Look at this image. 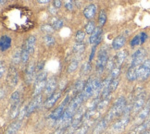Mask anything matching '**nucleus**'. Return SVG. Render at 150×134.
<instances>
[{"label":"nucleus","instance_id":"52","mask_svg":"<svg viewBox=\"0 0 150 134\" xmlns=\"http://www.w3.org/2000/svg\"><path fill=\"white\" fill-rule=\"evenodd\" d=\"M140 38H141V44H144V43H145V41L146 40V38H147V35L145 32H142L140 34Z\"/></svg>","mask_w":150,"mask_h":134},{"label":"nucleus","instance_id":"18","mask_svg":"<svg viewBox=\"0 0 150 134\" xmlns=\"http://www.w3.org/2000/svg\"><path fill=\"white\" fill-rule=\"evenodd\" d=\"M150 128V119L144 121L143 123L136 126L134 130H132L130 134H143L145 131H146Z\"/></svg>","mask_w":150,"mask_h":134},{"label":"nucleus","instance_id":"55","mask_svg":"<svg viewBox=\"0 0 150 134\" xmlns=\"http://www.w3.org/2000/svg\"><path fill=\"white\" fill-rule=\"evenodd\" d=\"M5 95H6V92H4V87H1V99H3Z\"/></svg>","mask_w":150,"mask_h":134},{"label":"nucleus","instance_id":"3","mask_svg":"<svg viewBox=\"0 0 150 134\" xmlns=\"http://www.w3.org/2000/svg\"><path fill=\"white\" fill-rule=\"evenodd\" d=\"M101 83H102V81L100 80L99 78L91 77L87 80L86 84L84 85V88H83V90L82 92L84 100L88 99L91 96H93L95 95V92H96V90L98 89V87L100 86Z\"/></svg>","mask_w":150,"mask_h":134},{"label":"nucleus","instance_id":"31","mask_svg":"<svg viewBox=\"0 0 150 134\" xmlns=\"http://www.w3.org/2000/svg\"><path fill=\"white\" fill-rule=\"evenodd\" d=\"M84 88V83L83 80H78L76 84L74 85V88H73V95L76 96L77 95H79L80 92H82Z\"/></svg>","mask_w":150,"mask_h":134},{"label":"nucleus","instance_id":"5","mask_svg":"<svg viewBox=\"0 0 150 134\" xmlns=\"http://www.w3.org/2000/svg\"><path fill=\"white\" fill-rule=\"evenodd\" d=\"M108 52L106 49V47H103L99 54H98V57H97V60H96V72L98 74H101L105 68H107V65H108Z\"/></svg>","mask_w":150,"mask_h":134},{"label":"nucleus","instance_id":"40","mask_svg":"<svg viewBox=\"0 0 150 134\" xmlns=\"http://www.w3.org/2000/svg\"><path fill=\"white\" fill-rule=\"evenodd\" d=\"M120 73V67L116 66V67L113 68V71L110 72V74H109V76H110L111 80H114V79L119 78Z\"/></svg>","mask_w":150,"mask_h":134},{"label":"nucleus","instance_id":"30","mask_svg":"<svg viewBox=\"0 0 150 134\" xmlns=\"http://www.w3.org/2000/svg\"><path fill=\"white\" fill-rule=\"evenodd\" d=\"M92 124L93 123H92V122H89V121L83 122V125L81 126V128H78V129L73 132V134H85Z\"/></svg>","mask_w":150,"mask_h":134},{"label":"nucleus","instance_id":"36","mask_svg":"<svg viewBox=\"0 0 150 134\" xmlns=\"http://www.w3.org/2000/svg\"><path fill=\"white\" fill-rule=\"evenodd\" d=\"M78 64H79V61L77 59H73L68 67V73H71L76 71L78 68Z\"/></svg>","mask_w":150,"mask_h":134},{"label":"nucleus","instance_id":"29","mask_svg":"<svg viewBox=\"0 0 150 134\" xmlns=\"http://www.w3.org/2000/svg\"><path fill=\"white\" fill-rule=\"evenodd\" d=\"M35 42H36V37L31 35L28 38L27 42H26V47L29 51L30 55H33L34 52V47H35Z\"/></svg>","mask_w":150,"mask_h":134},{"label":"nucleus","instance_id":"54","mask_svg":"<svg viewBox=\"0 0 150 134\" xmlns=\"http://www.w3.org/2000/svg\"><path fill=\"white\" fill-rule=\"evenodd\" d=\"M37 1L40 4H47V3H49L50 1H52V0H37Z\"/></svg>","mask_w":150,"mask_h":134},{"label":"nucleus","instance_id":"47","mask_svg":"<svg viewBox=\"0 0 150 134\" xmlns=\"http://www.w3.org/2000/svg\"><path fill=\"white\" fill-rule=\"evenodd\" d=\"M26 115H27V106H23L21 107V109L20 110V113H19V116H18L19 120H21L22 118H24V116H26Z\"/></svg>","mask_w":150,"mask_h":134},{"label":"nucleus","instance_id":"15","mask_svg":"<svg viewBox=\"0 0 150 134\" xmlns=\"http://www.w3.org/2000/svg\"><path fill=\"white\" fill-rule=\"evenodd\" d=\"M101 40H102V28L100 26H98V27H96L95 29V31L91 33L89 42L91 44H94L96 46L101 43Z\"/></svg>","mask_w":150,"mask_h":134},{"label":"nucleus","instance_id":"53","mask_svg":"<svg viewBox=\"0 0 150 134\" xmlns=\"http://www.w3.org/2000/svg\"><path fill=\"white\" fill-rule=\"evenodd\" d=\"M95 52H96V45L94 46V48L92 49V53H91V56H90V58H89V61H91L93 59V56H95Z\"/></svg>","mask_w":150,"mask_h":134},{"label":"nucleus","instance_id":"17","mask_svg":"<svg viewBox=\"0 0 150 134\" xmlns=\"http://www.w3.org/2000/svg\"><path fill=\"white\" fill-rule=\"evenodd\" d=\"M56 87H57V80L55 77H52L50 78L47 83V86H45V94L47 96H50L52 95L55 92V90H56Z\"/></svg>","mask_w":150,"mask_h":134},{"label":"nucleus","instance_id":"11","mask_svg":"<svg viewBox=\"0 0 150 134\" xmlns=\"http://www.w3.org/2000/svg\"><path fill=\"white\" fill-rule=\"evenodd\" d=\"M8 83L9 85L10 88H13L17 84H18L19 81V76H18V71L15 68L14 65L10 66L8 68Z\"/></svg>","mask_w":150,"mask_h":134},{"label":"nucleus","instance_id":"56","mask_svg":"<svg viewBox=\"0 0 150 134\" xmlns=\"http://www.w3.org/2000/svg\"><path fill=\"white\" fill-rule=\"evenodd\" d=\"M0 1H1V5H4V4L6 3V1H7V0H0Z\"/></svg>","mask_w":150,"mask_h":134},{"label":"nucleus","instance_id":"41","mask_svg":"<svg viewBox=\"0 0 150 134\" xmlns=\"http://www.w3.org/2000/svg\"><path fill=\"white\" fill-rule=\"evenodd\" d=\"M21 100V95H20V92L18 91H16L14 92L12 95H11V97H10V103L11 104L16 103V102H18Z\"/></svg>","mask_w":150,"mask_h":134},{"label":"nucleus","instance_id":"57","mask_svg":"<svg viewBox=\"0 0 150 134\" xmlns=\"http://www.w3.org/2000/svg\"><path fill=\"white\" fill-rule=\"evenodd\" d=\"M143 134H150V130H146V131H145Z\"/></svg>","mask_w":150,"mask_h":134},{"label":"nucleus","instance_id":"58","mask_svg":"<svg viewBox=\"0 0 150 134\" xmlns=\"http://www.w3.org/2000/svg\"><path fill=\"white\" fill-rule=\"evenodd\" d=\"M149 119H150V115H149Z\"/></svg>","mask_w":150,"mask_h":134},{"label":"nucleus","instance_id":"45","mask_svg":"<svg viewBox=\"0 0 150 134\" xmlns=\"http://www.w3.org/2000/svg\"><path fill=\"white\" fill-rule=\"evenodd\" d=\"M63 2H64V6L68 10H70V11L73 10L74 8L73 0H63Z\"/></svg>","mask_w":150,"mask_h":134},{"label":"nucleus","instance_id":"48","mask_svg":"<svg viewBox=\"0 0 150 134\" xmlns=\"http://www.w3.org/2000/svg\"><path fill=\"white\" fill-rule=\"evenodd\" d=\"M140 44H141L140 35H136L134 39L131 41V46H132V47H134L135 45H139Z\"/></svg>","mask_w":150,"mask_h":134},{"label":"nucleus","instance_id":"12","mask_svg":"<svg viewBox=\"0 0 150 134\" xmlns=\"http://www.w3.org/2000/svg\"><path fill=\"white\" fill-rule=\"evenodd\" d=\"M150 115V97L144 106V107L140 110V112L137 114L135 121L137 123H143L144 121H146V118Z\"/></svg>","mask_w":150,"mask_h":134},{"label":"nucleus","instance_id":"2","mask_svg":"<svg viewBox=\"0 0 150 134\" xmlns=\"http://www.w3.org/2000/svg\"><path fill=\"white\" fill-rule=\"evenodd\" d=\"M127 106L126 104V99L124 96H120L116 102L113 104V106H111V108L108 110V112L107 114V116H105V118L110 122L113 119L117 118L118 116H120L122 114H123L124 109Z\"/></svg>","mask_w":150,"mask_h":134},{"label":"nucleus","instance_id":"21","mask_svg":"<svg viewBox=\"0 0 150 134\" xmlns=\"http://www.w3.org/2000/svg\"><path fill=\"white\" fill-rule=\"evenodd\" d=\"M109 122L104 118H102L98 123L96 124V126L95 127V129L93 130V134H101L104 130L107 129V127L108 126Z\"/></svg>","mask_w":150,"mask_h":134},{"label":"nucleus","instance_id":"35","mask_svg":"<svg viewBox=\"0 0 150 134\" xmlns=\"http://www.w3.org/2000/svg\"><path fill=\"white\" fill-rule=\"evenodd\" d=\"M107 21V14L105 12V10H101L99 13V17H98V24L100 27L105 25V23Z\"/></svg>","mask_w":150,"mask_h":134},{"label":"nucleus","instance_id":"19","mask_svg":"<svg viewBox=\"0 0 150 134\" xmlns=\"http://www.w3.org/2000/svg\"><path fill=\"white\" fill-rule=\"evenodd\" d=\"M60 95H61V92L60 91H57V92H55L52 95H50L47 99V101L45 102V107L47 108V109L51 108L56 104V102L59 99Z\"/></svg>","mask_w":150,"mask_h":134},{"label":"nucleus","instance_id":"46","mask_svg":"<svg viewBox=\"0 0 150 134\" xmlns=\"http://www.w3.org/2000/svg\"><path fill=\"white\" fill-rule=\"evenodd\" d=\"M90 69H91L90 63L86 62V63H84V65L82 67V68H81V72H82V74H87Z\"/></svg>","mask_w":150,"mask_h":134},{"label":"nucleus","instance_id":"34","mask_svg":"<svg viewBox=\"0 0 150 134\" xmlns=\"http://www.w3.org/2000/svg\"><path fill=\"white\" fill-rule=\"evenodd\" d=\"M21 61V50L18 49L15 51V53L12 56V64L13 65H18Z\"/></svg>","mask_w":150,"mask_h":134},{"label":"nucleus","instance_id":"44","mask_svg":"<svg viewBox=\"0 0 150 134\" xmlns=\"http://www.w3.org/2000/svg\"><path fill=\"white\" fill-rule=\"evenodd\" d=\"M85 37V32L83 31H78L76 32V36H75V38H76V42H83V39Z\"/></svg>","mask_w":150,"mask_h":134},{"label":"nucleus","instance_id":"16","mask_svg":"<svg viewBox=\"0 0 150 134\" xmlns=\"http://www.w3.org/2000/svg\"><path fill=\"white\" fill-rule=\"evenodd\" d=\"M34 73H35V64L34 62H30L27 67L25 73V83L26 84H30L34 80Z\"/></svg>","mask_w":150,"mask_h":134},{"label":"nucleus","instance_id":"4","mask_svg":"<svg viewBox=\"0 0 150 134\" xmlns=\"http://www.w3.org/2000/svg\"><path fill=\"white\" fill-rule=\"evenodd\" d=\"M47 74L45 71H43L37 75L35 80H34V88H33V97L41 95L42 91L45 88V86H47Z\"/></svg>","mask_w":150,"mask_h":134},{"label":"nucleus","instance_id":"14","mask_svg":"<svg viewBox=\"0 0 150 134\" xmlns=\"http://www.w3.org/2000/svg\"><path fill=\"white\" fill-rule=\"evenodd\" d=\"M42 104V95H39L37 96H34L33 98V100L30 102V104L27 106V115L26 116H30L32 113H33L35 110L40 106V104Z\"/></svg>","mask_w":150,"mask_h":134},{"label":"nucleus","instance_id":"9","mask_svg":"<svg viewBox=\"0 0 150 134\" xmlns=\"http://www.w3.org/2000/svg\"><path fill=\"white\" fill-rule=\"evenodd\" d=\"M146 104V92H143L140 95H138L134 99V104H132V112L137 114L140 112V110Z\"/></svg>","mask_w":150,"mask_h":134},{"label":"nucleus","instance_id":"33","mask_svg":"<svg viewBox=\"0 0 150 134\" xmlns=\"http://www.w3.org/2000/svg\"><path fill=\"white\" fill-rule=\"evenodd\" d=\"M84 48H85V46L83 44V42H81V43L77 42L73 46V51H74V53L81 55L84 52Z\"/></svg>","mask_w":150,"mask_h":134},{"label":"nucleus","instance_id":"28","mask_svg":"<svg viewBox=\"0 0 150 134\" xmlns=\"http://www.w3.org/2000/svg\"><path fill=\"white\" fill-rule=\"evenodd\" d=\"M110 99H111L110 96H108L107 98H104V99H100V101H99L98 104H97V106H96L97 111L102 113L104 110H106L108 106L109 102H110Z\"/></svg>","mask_w":150,"mask_h":134},{"label":"nucleus","instance_id":"6","mask_svg":"<svg viewBox=\"0 0 150 134\" xmlns=\"http://www.w3.org/2000/svg\"><path fill=\"white\" fill-rule=\"evenodd\" d=\"M150 77V59H145L144 62L138 68L137 80L140 81H145Z\"/></svg>","mask_w":150,"mask_h":134},{"label":"nucleus","instance_id":"8","mask_svg":"<svg viewBox=\"0 0 150 134\" xmlns=\"http://www.w3.org/2000/svg\"><path fill=\"white\" fill-rule=\"evenodd\" d=\"M85 108L84 107H81L79 108V110L76 112L75 116H73V119L72 122L71 124V130L70 131H73V130H76L78 129V127L83 123V120L84 118V115H85Z\"/></svg>","mask_w":150,"mask_h":134},{"label":"nucleus","instance_id":"25","mask_svg":"<svg viewBox=\"0 0 150 134\" xmlns=\"http://www.w3.org/2000/svg\"><path fill=\"white\" fill-rule=\"evenodd\" d=\"M21 127V120L15 121L12 124L9 125L5 134H17V132L20 130Z\"/></svg>","mask_w":150,"mask_h":134},{"label":"nucleus","instance_id":"22","mask_svg":"<svg viewBox=\"0 0 150 134\" xmlns=\"http://www.w3.org/2000/svg\"><path fill=\"white\" fill-rule=\"evenodd\" d=\"M126 43V38L123 35L117 36L113 40L112 42V48L114 50H120L122 47H123V45Z\"/></svg>","mask_w":150,"mask_h":134},{"label":"nucleus","instance_id":"7","mask_svg":"<svg viewBox=\"0 0 150 134\" xmlns=\"http://www.w3.org/2000/svg\"><path fill=\"white\" fill-rule=\"evenodd\" d=\"M70 99H71V97H70V95H68L66 96V98H65V100L60 104V106L57 107V109H55L54 111L50 114L49 118L51 119H53V120H56V121L59 120L61 118V116H63V114H64V112H65V107H66L67 104H69L68 103L70 102Z\"/></svg>","mask_w":150,"mask_h":134},{"label":"nucleus","instance_id":"1","mask_svg":"<svg viewBox=\"0 0 150 134\" xmlns=\"http://www.w3.org/2000/svg\"><path fill=\"white\" fill-rule=\"evenodd\" d=\"M83 101H84V98H83V95L82 92H80L79 95L74 96L72 98V100L69 103L63 116L59 120H57L56 126L57 125V127H59V128H67L70 126L72 122L73 116L78 111L79 107L81 106V104H82V103Z\"/></svg>","mask_w":150,"mask_h":134},{"label":"nucleus","instance_id":"37","mask_svg":"<svg viewBox=\"0 0 150 134\" xmlns=\"http://www.w3.org/2000/svg\"><path fill=\"white\" fill-rule=\"evenodd\" d=\"M96 27L95 26V22L94 21H89L87 24L85 25V28H84V31L86 33H88V34H91L92 32H93L95 31V29Z\"/></svg>","mask_w":150,"mask_h":134},{"label":"nucleus","instance_id":"39","mask_svg":"<svg viewBox=\"0 0 150 134\" xmlns=\"http://www.w3.org/2000/svg\"><path fill=\"white\" fill-rule=\"evenodd\" d=\"M115 67H116V61H115V57L109 58V59H108V65H107V69H108V72H111Z\"/></svg>","mask_w":150,"mask_h":134},{"label":"nucleus","instance_id":"10","mask_svg":"<svg viewBox=\"0 0 150 134\" xmlns=\"http://www.w3.org/2000/svg\"><path fill=\"white\" fill-rule=\"evenodd\" d=\"M145 56H146V51L144 48H140L137 51H135L132 56L131 66L139 68L141 64L144 62V60H145Z\"/></svg>","mask_w":150,"mask_h":134},{"label":"nucleus","instance_id":"50","mask_svg":"<svg viewBox=\"0 0 150 134\" xmlns=\"http://www.w3.org/2000/svg\"><path fill=\"white\" fill-rule=\"evenodd\" d=\"M61 0H54V7L57 9L61 7Z\"/></svg>","mask_w":150,"mask_h":134},{"label":"nucleus","instance_id":"26","mask_svg":"<svg viewBox=\"0 0 150 134\" xmlns=\"http://www.w3.org/2000/svg\"><path fill=\"white\" fill-rule=\"evenodd\" d=\"M137 71H138V68L130 65L128 71H127V75H126L129 81H134L137 80Z\"/></svg>","mask_w":150,"mask_h":134},{"label":"nucleus","instance_id":"24","mask_svg":"<svg viewBox=\"0 0 150 134\" xmlns=\"http://www.w3.org/2000/svg\"><path fill=\"white\" fill-rule=\"evenodd\" d=\"M11 45V38L8 35H3L0 40V48H1V52L7 51Z\"/></svg>","mask_w":150,"mask_h":134},{"label":"nucleus","instance_id":"49","mask_svg":"<svg viewBox=\"0 0 150 134\" xmlns=\"http://www.w3.org/2000/svg\"><path fill=\"white\" fill-rule=\"evenodd\" d=\"M5 71H6V65L3 60H1V62H0V76H1V78H3L4 74H5Z\"/></svg>","mask_w":150,"mask_h":134},{"label":"nucleus","instance_id":"38","mask_svg":"<svg viewBox=\"0 0 150 134\" xmlns=\"http://www.w3.org/2000/svg\"><path fill=\"white\" fill-rule=\"evenodd\" d=\"M45 44H47V46H53L56 43V41H55V38L50 35V34H47V35L45 36Z\"/></svg>","mask_w":150,"mask_h":134},{"label":"nucleus","instance_id":"23","mask_svg":"<svg viewBox=\"0 0 150 134\" xmlns=\"http://www.w3.org/2000/svg\"><path fill=\"white\" fill-rule=\"evenodd\" d=\"M127 56H128V52L127 50H122L119 51L118 53L115 56V61H116V66L120 67L123 64V62L125 61Z\"/></svg>","mask_w":150,"mask_h":134},{"label":"nucleus","instance_id":"43","mask_svg":"<svg viewBox=\"0 0 150 134\" xmlns=\"http://www.w3.org/2000/svg\"><path fill=\"white\" fill-rule=\"evenodd\" d=\"M63 25H64V21H63L62 20H57L53 22V24H52V26H53L54 30H59V29H61L63 27Z\"/></svg>","mask_w":150,"mask_h":134},{"label":"nucleus","instance_id":"32","mask_svg":"<svg viewBox=\"0 0 150 134\" xmlns=\"http://www.w3.org/2000/svg\"><path fill=\"white\" fill-rule=\"evenodd\" d=\"M29 56H30V53L26 47V44H24L21 48V62L23 64H26L29 60Z\"/></svg>","mask_w":150,"mask_h":134},{"label":"nucleus","instance_id":"27","mask_svg":"<svg viewBox=\"0 0 150 134\" xmlns=\"http://www.w3.org/2000/svg\"><path fill=\"white\" fill-rule=\"evenodd\" d=\"M20 104H21V100L11 104L10 113H9L10 119H14L17 116H19V113H20Z\"/></svg>","mask_w":150,"mask_h":134},{"label":"nucleus","instance_id":"13","mask_svg":"<svg viewBox=\"0 0 150 134\" xmlns=\"http://www.w3.org/2000/svg\"><path fill=\"white\" fill-rule=\"evenodd\" d=\"M128 123H129V116H123V118L122 119H120L116 123L113 124V126L111 127V131L113 133L122 132L127 127Z\"/></svg>","mask_w":150,"mask_h":134},{"label":"nucleus","instance_id":"20","mask_svg":"<svg viewBox=\"0 0 150 134\" xmlns=\"http://www.w3.org/2000/svg\"><path fill=\"white\" fill-rule=\"evenodd\" d=\"M96 13V6L95 4H90L83 10V15L87 20H92Z\"/></svg>","mask_w":150,"mask_h":134},{"label":"nucleus","instance_id":"42","mask_svg":"<svg viewBox=\"0 0 150 134\" xmlns=\"http://www.w3.org/2000/svg\"><path fill=\"white\" fill-rule=\"evenodd\" d=\"M41 30L45 32H47V34H50L53 32L55 30H54V28L52 25H49V24H44L42 27H41Z\"/></svg>","mask_w":150,"mask_h":134},{"label":"nucleus","instance_id":"51","mask_svg":"<svg viewBox=\"0 0 150 134\" xmlns=\"http://www.w3.org/2000/svg\"><path fill=\"white\" fill-rule=\"evenodd\" d=\"M65 132V128H59L53 134H64Z\"/></svg>","mask_w":150,"mask_h":134}]
</instances>
